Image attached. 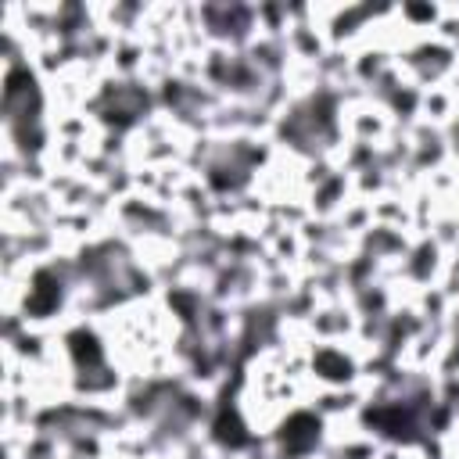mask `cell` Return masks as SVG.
Masks as SVG:
<instances>
[{
  "label": "cell",
  "mask_w": 459,
  "mask_h": 459,
  "mask_svg": "<svg viewBox=\"0 0 459 459\" xmlns=\"http://www.w3.org/2000/svg\"><path fill=\"white\" fill-rule=\"evenodd\" d=\"M316 431H320V424L312 420V416H298V420L287 424V442L295 445V449H305L312 438H316Z\"/></svg>",
  "instance_id": "1"
},
{
  "label": "cell",
  "mask_w": 459,
  "mask_h": 459,
  "mask_svg": "<svg viewBox=\"0 0 459 459\" xmlns=\"http://www.w3.org/2000/svg\"><path fill=\"white\" fill-rule=\"evenodd\" d=\"M54 305V295H51V277H40L36 280V298L29 302V309L33 312H47Z\"/></svg>",
  "instance_id": "2"
}]
</instances>
